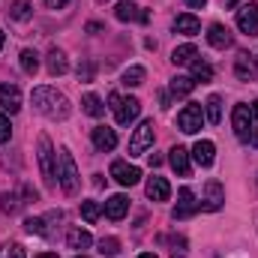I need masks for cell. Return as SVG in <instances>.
<instances>
[{"label": "cell", "mask_w": 258, "mask_h": 258, "mask_svg": "<svg viewBox=\"0 0 258 258\" xmlns=\"http://www.w3.org/2000/svg\"><path fill=\"white\" fill-rule=\"evenodd\" d=\"M60 168H57V183H60V189L66 195H75L78 192V168H75V159H72V153L69 150H60Z\"/></svg>", "instance_id": "3957f363"}, {"label": "cell", "mask_w": 258, "mask_h": 258, "mask_svg": "<svg viewBox=\"0 0 258 258\" xmlns=\"http://www.w3.org/2000/svg\"><path fill=\"white\" fill-rule=\"evenodd\" d=\"M201 30V21L195 18L192 12H183V15H177L174 18V33H186V36H195Z\"/></svg>", "instance_id": "44dd1931"}, {"label": "cell", "mask_w": 258, "mask_h": 258, "mask_svg": "<svg viewBox=\"0 0 258 258\" xmlns=\"http://www.w3.org/2000/svg\"><path fill=\"white\" fill-rule=\"evenodd\" d=\"M150 144H153V120H141V126L135 129L129 141V156H141Z\"/></svg>", "instance_id": "52a82bcc"}, {"label": "cell", "mask_w": 258, "mask_h": 258, "mask_svg": "<svg viewBox=\"0 0 258 258\" xmlns=\"http://www.w3.org/2000/svg\"><path fill=\"white\" fill-rule=\"evenodd\" d=\"M249 144H252V147H258V132H252V138H249Z\"/></svg>", "instance_id": "f6af8a7d"}, {"label": "cell", "mask_w": 258, "mask_h": 258, "mask_svg": "<svg viewBox=\"0 0 258 258\" xmlns=\"http://www.w3.org/2000/svg\"><path fill=\"white\" fill-rule=\"evenodd\" d=\"M204 3H207V0H186V6H192V9H201Z\"/></svg>", "instance_id": "7bdbcfd3"}, {"label": "cell", "mask_w": 258, "mask_h": 258, "mask_svg": "<svg viewBox=\"0 0 258 258\" xmlns=\"http://www.w3.org/2000/svg\"><path fill=\"white\" fill-rule=\"evenodd\" d=\"M75 258H87V255H75Z\"/></svg>", "instance_id": "f907efd6"}, {"label": "cell", "mask_w": 258, "mask_h": 258, "mask_svg": "<svg viewBox=\"0 0 258 258\" xmlns=\"http://www.w3.org/2000/svg\"><path fill=\"white\" fill-rule=\"evenodd\" d=\"M168 252L174 258H186V252H189V249H186V240H183V237H171V249H168Z\"/></svg>", "instance_id": "d590c367"}, {"label": "cell", "mask_w": 258, "mask_h": 258, "mask_svg": "<svg viewBox=\"0 0 258 258\" xmlns=\"http://www.w3.org/2000/svg\"><path fill=\"white\" fill-rule=\"evenodd\" d=\"M234 75H237L240 81H255L258 78V57L240 51V54L234 57Z\"/></svg>", "instance_id": "30bf717a"}, {"label": "cell", "mask_w": 258, "mask_h": 258, "mask_svg": "<svg viewBox=\"0 0 258 258\" xmlns=\"http://www.w3.org/2000/svg\"><path fill=\"white\" fill-rule=\"evenodd\" d=\"M24 228H27L30 234H48V231H45V222H42V219H36V216L24 219Z\"/></svg>", "instance_id": "8d00e7d4"}, {"label": "cell", "mask_w": 258, "mask_h": 258, "mask_svg": "<svg viewBox=\"0 0 258 258\" xmlns=\"http://www.w3.org/2000/svg\"><path fill=\"white\" fill-rule=\"evenodd\" d=\"M141 81H144V66H129L123 72V84L126 87H138Z\"/></svg>", "instance_id": "1f68e13d"}, {"label": "cell", "mask_w": 258, "mask_h": 258, "mask_svg": "<svg viewBox=\"0 0 258 258\" xmlns=\"http://www.w3.org/2000/svg\"><path fill=\"white\" fill-rule=\"evenodd\" d=\"M48 72L51 75H66L69 72V60H66V54L60 48H51L48 51Z\"/></svg>", "instance_id": "603a6c76"}, {"label": "cell", "mask_w": 258, "mask_h": 258, "mask_svg": "<svg viewBox=\"0 0 258 258\" xmlns=\"http://www.w3.org/2000/svg\"><path fill=\"white\" fill-rule=\"evenodd\" d=\"M108 102H111V111H114V117H117V123H120V126H129V123L138 117V111H141V102H138L135 96L111 93V96H108Z\"/></svg>", "instance_id": "7a4b0ae2"}, {"label": "cell", "mask_w": 258, "mask_h": 258, "mask_svg": "<svg viewBox=\"0 0 258 258\" xmlns=\"http://www.w3.org/2000/svg\"><path fill=\"white\" fill-rule=\"evenodd\" d=\"M237 27L249 36L258 33V3H246V6L237 9Z\"/></svg>", "instance_id": "7c38bea8"}, {"label": "cell", "mask_w": 258, "mask_h": 258, "mask_svg": "<svg viewBox=\"0 0 258 258\" xmlns=\"http://www.w3.org/2000/svg\"><path fill=\"white\" fill-rule=\"evenodd\" d=\"M78 81H93V63L90 60L78 63Z\"/></svg>", "instance_id": "f35d334b"}, {"label": "cell", "mask_w": 258, "mask_h": 258, "mask_svg": "<svg viewBox=\"0 0 258 258\" xmlns=\"http://www.w3.org/2000/svg\"><path fill=\"white\" fill-rule=\"evenodd\" d=\"M126 213H129V198L126 195H111V198L105 201V216H108V219L117 222V219H123Z\"/></svg>", "instance_id": "d6986e66"}, {"label": "cell", "mask_w": 258, "mask_h": 258, "mask_svg": "<svg viewBox=\"0 0 258 258\" xmlns=\"http://www.w3.org/2000/svg\"><path fill=\"white\" fill-rule=\"evenodd\" d=\"M45 3H48V9H63L69 0H45Z\"/></svg>", "instance_id": "ab89813d"}, {"label": "cell", "mask_w": 258, "mask_h": 258, "mask_svg": "<svg viewBox=\"0 0 258 258\" xmlns=\"http://www.w3.org/2000/svg\"><path fill=\"white\" fill-rule=\"evenodd\" d=\"M138 258H156V255H153V252H141Z\"/></svg>", "instance_id": "c3c4849f"}, {"label": "cell", "mask_w": 258, "mask_h": 258, "mask_svg": "<svg viewBox=\"0 0 258 258\" xmlns=\"http://www.w3.org/2000/svg\"><path fill=\"white\" fill-rule=\"evenodd\" d=\"M81 108H84V114H90V117H102V114H105V105H102V99H99L96 93H87V96L81 99Z\"/></svg>", "instance_id": "484cf974"}, {"label": "cell", "mask_w": 258, "mask_h": 258, "mask_svg": "<svg viewBox=\"0 0 258 258\" xmlns=\"http://www.w3.org/2000/svg\"><path fill=\"white\" fill-rule=\"evenodd\" d=\"M30 99H33V108L39 111V114H45V117H51V120H66L69 117V99H66L63 93H57L54 87H36L33 93H30Z\"/></svg>", "instance_id": "6da1fadb"}, {"label": "cell", "mask_w": 258, "mask_h": 258, "mask_svg": "<svg viewBox=\"0 0 258 258\" xmlns=\"http://www.w3.org/2000/svg\"><path fill=\"white\" fill-rule=\"evenodd\" d=\"M99 252H102V255H117V252H120V243H117V237H102V240H99Z\"/></svg>", "instance_id": "836d02e7"}, {"label": "cell", "mask_w": 258, "mask_h": 258, "mask_svg": "<svg viewBox=\"0 0 258 258\" xmlns=\"http://www.w3.org/2000/svg\"><path fill=\"white\" fill-rule=\"evenodd\" d=\"M189 66H192V78H195V81H201V84H204V81H210V78H213V66L207 63V60H198V57H195Z\"/></svg>", "instance_id": "f1b7e54d"}, {"label": "cell", "mask_w": 258, "mask_h": 258, "mask_svg": "<svg viewBox=\"0 0 258 258\" xmlns=\"http://www.w3.org/2000/svg\"><path fill=\"white\" fill-rule=\"evenodd\" d=\"M201 123H204V108H201L198 102H189V105L177 114V126H180V132H186V135H195V132L201 129Z\"/></svg>", "instance_id": "8992f818"}, {"label": "cell", "mask_w": 258, "mask_h": 258, "mask_svg": "<svg viewBox=\"0 0 258 258\" xmlns=\"http://www.w3.org/2000/svg\"><path fill=\"white\" fill-rule=\"evenodd\" d=\"M249 111H252V120H255V123H258V99H255V102H252V105H249Z\"/></svg>", "instance_id": "ee69618b"}, {"label": "cell", "mask_w": 258, "mask_h": 258, "mask_svg": "<svg viewBox=\"0 0 258 258\" xmlns=\"http://www.w3.org/2000/svg\"><path fill=\"white\" fill-rule=\"evenodd\" d=\"M36 156H39V168H42L45 183L54 186V183H57V168H54V150H51L48 135H39V141H36Z\"/></svg>", "instance_id": "277c9868"}, {"label": "cell", "mask_w": 258, "mask_h": 258, "mask_svg": "<svg viewBox=\"0 0 258 258\" xmlns=\"http://www.w3.org/2000/svg\"><path fill=\"white\" fill-rule=\"evenodd\" d=\"M0 108L9 114H15L21 108V90L15 84H0Z\"/></svg>", "instance_id": "2e32d148"}, {"label": "cell", "mask_w": 258, "mask_h": 258, "mask_svg": "<svg viewBox=\"0 0 258 258\" xmlns=\"http://www.w3.org/2000/svg\"><path fill=\"white\" fill-rule=\"evenodd\" d=\"M204 111H207V120H210V123L216 126V123L222 120V99H219V96L213 93V96L207 99V105H204Z\"/></svg>", "instance_id": "83f0119b"}, {"label": "cell", "mask_w": 258, "mask_h": 258, "mask_svg": "<svg viewBox=\"0 0 258 258\" xmlns=\"http://www.w3.org/2000/svg\"><path fill=\"white\" fill-rule=\"evenodd\" d=\"M195 57H198V48H195L192 42H186V45H177L174 51H171V60L177 66H183V63H192Z\"/></svg>", "instance_id": "d4e9b609"}, {"label": "cell", "mask_w": 258, "mask_h": 258, "mask_svg": "<svg viewBox=\"0 0 258 258\" xmlns=\"http://www.w3.org/2000/svg\"><path fill=\"white\" fill-rule=\"evenodd\" d=\"M114 15H117L120 21H141V24L150 21V12L141 9V6H135L132 0H120V3L114 6Z\"/></svg>", "instance_id": "8fae6325"}, {"label": "cell", "mask_w": 258, "mask_h": 258, "mask_svg": "<svg viewBox=\"0 0 258 258\" xmlns=\"http://www.w3.org/2000/svg\"><path fill=\"white\" fill-rule=\"evenodd\" d=\"M99 213H102L99 201H81V216H84V222H96Z\"/></svg>", "instance_id": "4dcf8cb0"}, {"label": "cell", "mask_w": 258, "mask_h": 258, "mask_svg": "<svg viewBox=\"0 0 258 258\" xmlns=\"http://www.w3.org/2000/svg\"><path fill=\"white\" fill-rule=\"evenodd\" d=\"M156 165H162V156L159 153H150V168H156Z\"/></svg>", "instance_id": "b9f144b4"}, {"label": "cell", "mask_w": 258, "mask_h": 258, "mask_svg": "<svg viewBox=\"0 0 258 258\" xmlns=\"http://www.w3.org/2000/svg\"><path fill=\"white\" fill-rule=\"evenodd\" d=\"M144 189H147V198L150 201H168V195H171V186H168L165 177H150Z\"/></svg>", "instance_id": "ffe728a7"}, {"label": "cell", "mask_w": 258, "mask_h": 258, "mask_svg": "<svg viewBox=\"0 0 258 258\" xmlns=\"http://www.w3.org/2000/svg\"><path fill=\"white\" fill-rule=\"evenodd\" d=\"M33 15V3L30 0H12V6H9V18H15V21H27Z\"/></svg>", "instance_id": "4316f807"}, {"label": "cell", "mask_w": 258, "mask_h": 258, "mask_svg": "<svg viewBox=\"0 0 258 258\" xmlns=\"http://www.w3.org/2000/svg\"><path fill=\"white\" fill-rule=\"evenodd\" d=\"M3 42H6V36H3V30H0V48H3Z\"/></svg>", "instance_id": "681fc988"}, {"label": "cell", "mask_w": 258, "mask_h": 258, "mask_svg": "<svg viewBox=\"0 0 258 258\" xmlns=\"http://www.w3.org/2000/svg\"><path fill=\"white\" fill-rule=\"evenodd\" d=\"M111 177H114L120 186H135V183L141 180V171H138L135 165L123 162V159H117V162H111Z\"/></svg>", "instance_id": "9c48e42d"}, {"label": "cell", "mask_w": 258, "mask_h": 258, "mask_svg": "<svg viewBox=\"0 0 258 258\" xmlns=\"http://www.w3.org/2000/svg\"><path fill=\"white\" fill-rule=\"evenodd\" d=\"M192 90H195V78L192 75H177V78H171V93H174L177 99L189 96Z\"/></svg>", "instance_id": "cb8c5ba5"}, {"label": "cell", "mask_w": 258, "mask_h": 258, "mask_svg": "<svg viewBox=\"0 0 258 258\" xmlns=\"http://www.w3.org/2000/svg\"><path fill=\"white\" fill-rule=\"evenodd\" d=\"M0 258H27V255H24V249L18 243H3L0 246Z\"/></svg>", "instance_id": "e575fe53"}, {"label": "cell", "mask_w": 258, "mask_h": 258, "mask_svg": "<svg viewBox=\"0 0 258 258\" xmlns=\"http://www.w3.org/2000/svg\"><path fill=\"white\" fill-rule=\"evenodd\" d=\"M231 126H234V135L243 141V144H249V138H252V132H255V120H252V111H249V105H234V111H231Z\"/></svg>", "instance_id": "5b68a950"}, {"label": "cell", "mask_w": 258, "mask_h": 258, "mask_svg": "<svg viewBox=\"0 0 258 258\" xmlns=\"http://www.w3.org/2000/svg\"><path fill=\"white\" fill-rule=\"evenodd\" d=\"M66 243H69V249H90L93 237H90V231H84V228H72V231L66 234Z\"/></svg>", "instance_id": "7402d4cb"}, {"label": "cell", "mask_w": 258, "mask_h": 258, "mask_svg": "<svg viewBox=\"0 0 258 258\" xmlns=\"http://www.w3.org/2000/svg\"><path fill=\"white\" fill-rule=\"evenodd\" d=\"M168 102H171V99H168V93H165V90H159V108H168Z\"/></svg>", "instance_id": "60d3db41"}, {"label": "cell", "mask_w": 258, "mask_h": 258, "mask_svg": "<svg viewBox=\"0 0 258 258\" xmlns=\"http://www.w3.org/2000/svg\"><path fill=\"white\" fill-rule=\"evenodd\" d=\"M21 69H24L27 75H33V72L39 69V54L30 51V48H24V51H21Z\"/></svg>", "instance_id": "f546056e"}, {"label": "cell", "mask_w": 258, "mask_h": 258, "mask_svg": "<svg viewBox=\"0 0 258 258\" xmlns=\"http://www.w3.org/2000/svg\"><path fill=\"white\" fill-rule=\"evenodd\" d=\"M9 138H12V123L6 114H0V144H6Z\"/></svg>", "instance_id": "74e56055"}, {"label": "cell", "mask_w": 258, "mask_h": 258, "mask_svg": "<svg viewBox=\"0 0 258 258\" xmlns=\"http://www.w3.org/2000/svg\"><path fill=\"white\" fill-rule=\"evenodd\" d=\"M18 207H21V204H18V195H12V192L0 195V210H3V213H18Z\"/></svg>", "instance_id": "d6a6232c"}, {"label": "cell", "mask_w": 258, "mask_h": 258, "mask_svg": "<svg viewBox=\"0 0 258 258\" xmlns=\"http://www.w3.org/2000/svg\"><path fill=\"white\" fill-rule=\"evenodd\" d=\"M168 162H171V168H174L180 177H189V171H192V162H189V150H186V147L174 144V147L168 150Z\"/></svg>", "instance_id": "4fadbf2b"}, {"label": "cell", "mask_w": 258, "mask_h": 258, "mask_svg": "<svg viewBox=\"0 0 258 258\" xmlns=\"http://www.w3.org/2000/svg\"><path fill=\"white\" fill-rule=\"evenodd\" d=\"M222 201H225V189H222V183H219V180H207L201 207L213 213V210H219V207H222Z\"/></svg>", "instance_id": "5bb4252c"}, {"label": "cell", "mask_w": 258, "mask_h": 258, "mask_svg": "<svg viewBox=\"0 0 258 258\" xmlns=\"http://www.w3.org/2000/svg\"><path fill=\"white\" fill-rule=\"evenodd\" d=\"M222 3H225V6H237L240 0H222Z\"/></svg>", "instance_id": "bcb514c9"}, {"label": "cell", "mask_w": 258, "mask_h": 258, "mask_svg": "<svg viewBox=\"0 0 258 258\" xmlns=\"http://www.w3.org/2000/svg\"><path fill=\"white\" fill-rule=\"evenodd\" d=\"M90 138H93V147L102 150V153H108V150L117 147V132H114L111 126H96L93 132H90Z\"/></svg>", "instance_id": "9a60e30c"}, {"label": "cell", "mask_w": 258, "mask_h": 258, "mask_svg": "<svg viewBox=\"0 0 258 258\" xmlns=\"http://www.w3.org/2000/svg\"><path fill=\"white\" fill-rule=\"evenodd\" d=\"M198 207H201V201H195V192L189 186H183L180 192H177V204H174V219H189L198 213Z\"/></svg>", "instance_id": "ba28073f"}, {"label": "cell", "mask_w": 258, "mask_h": 258, "mask_svg": "<svg viewBox=\"0 0 258 258\" xmlns=\"http://www.w3.org/2000/svg\"><path fill=\"white\" fill-rule=\"evenodd\" d=\"M207 42L213 45V48H231V42H234V36H231V30L225 27V24H210V30H207Z\"/></svg>", "instance_id": "ac0fdd59"}, {"label": "cell", "mask_w": 258, "mask_h": 258, "mask_svg": "<svg viewBox=\"0 0 258 258\" xmlns=\"http://www.w3.org/2000/svg\"><path fill=\"white\" fill-rule=\"evenodd\" d=\"M36 258H57L54 252H42V255H36Z\"/></svg>", "instance_id": "7dc6e473"}, {"label": "cell", "mask_w": 258, "mask_h": 258, "mask_svg": "<svg viewBox=\"0 0 258 258\" xmlns=\"http://www.w3.org/2000/svg\"><path fill=\"white\" fill-rule=\"evenodd\" d=\"M192 159L198 162V165H201V168H210V165H213V159H216V147H213V141H207V138L195 141Z\"/></svg>", "instance_id": "e0dca14e"}]
</instances>
